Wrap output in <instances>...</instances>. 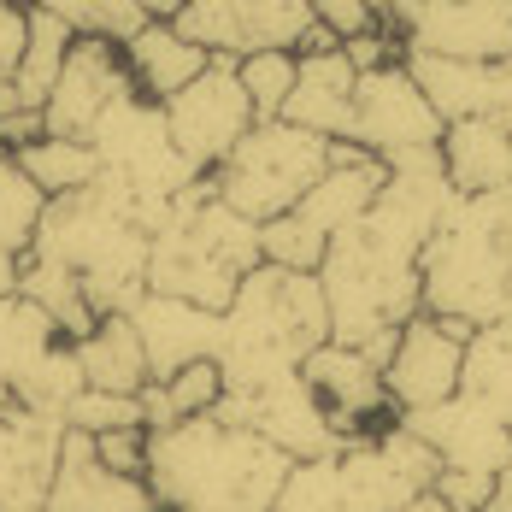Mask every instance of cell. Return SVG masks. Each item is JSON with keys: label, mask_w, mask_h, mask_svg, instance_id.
Segmentation results:
<instances>
[{"label": "cell", "mask_w": 512, "mask_h": 512, "mask_svg": "<svg viewBox=\"0 0 512 512\" xmlns=\"http://www.w3.org/2000/svg\"><path fill=\"white\" fill-rule=\"evenodd\" d=\"M454 189L436 148H407L383 159V189L318 259V295L330 318V342L365 348L383 330L418 318V254L448 212Z\"/></svg>", "instance_id": "1"}, {"label": "cell", "mask_w": 512, "mask_h": 512, "mask_svg": "<svg viewBox=\"0 0 512 512\" xmlns=\"http://www.w3.org/2000/svg\"><path fill=\"white\" fill-rule=\"evenodd\" d=\"M295 460L277 454L254 430H230L218 418H177L148 430V495L159 512H271Z\"/></svg>", "instance_id": "2"}, {"label": "cell", "mask_w": 512, "mask_h": 512, "mask_svg": "<svg viewBox=\"0 0 512 512\" xmlns=\"http://www.w3.org/2000/svg\"><path fill=\"white\" fill-rule=\"evenodd\" d=\"M418 312L460 330L512 318V183L448 201L418 254Z\"/></svg>", "instance_id": "3"}, {"label": "cell", "mask_w": 512, "mask_h": 512, "mask_svg": "<svg viewBox=\"0 0 512 512\" xmlns=\"http://www.w3.org/2000/svg\"><path fill=\"white\" fill-rule=\"evenodd\" d=\"M330 342V318H324V295L318 277L307 271H277L259 259L242 277L236 301L218 312V377L224 395H259L277 377H289L312 348Z\"/></svg>", "instance_id": "4"}, {"label": "cell", "mask_w": 512, "mask_h": 512, "mask_svg": "<svg viewBox=\"0 0 512 512\" xmlns=\"http://www.w3.org/2000/svg\"><path fill=\"white\" fill-rule=\"evenodd\" d=\"M30 259H53L77 277L83 301L95 318H124L148 295V236L124 218V206L112 201L101 177L83 195L48 201Z\"/></svg>", "instance_id": "5"}, {"label": "cell", "mask_w": 512, "mask_h": 512, "mask_svg": "<svg viewBox=\"0 0 512 512\" xmlns=\"http://www.w3.org/2000/svg\"><path fill=\"white\" fill-rule=\"evenodd\" d=\"M259 265V224L236 218L212 189L183 195L177 212L148 236V295H171L201 312H224L242 277Z\"/></svg>", "instance_id": "6"}, {"label": "cell", "mask_w": 512, "mask_h": 512, "mask_svg": "<svg viewBox=\"0 0 512 512\" xmlns=\"http://www.w3.org/2000/svg\"><path fill=\"white\" fill-rule=\"evenodd\" d=\"M324 171H330V142L283 124V118H271V124H254L230 148V159L206 177V189H212V201H224L236 218L271 224V218H283L289 206L301 201Z\"/></svg>", "instance_id": "7"}, {"label": "cell", "mask_w": 512, "mask_h": 512, "mask_svg": "<svg viewBox=\"0 0 512 512\" xmlns=\"http://www.w3.org/2000/svg\"><path fill=\"white\" fill-rule=\"evenodd\" d=\"M159 112H165V130H171V148L201 177H212L230 159V148L254 130V106L236 83V59H212L201 77L189 89H177Z\"/></svg>", "instance_id": "8"}, {"label": "cell", "mask_w": 512, "mask_h": 512, "mask_svg": "<svg viewBox=\"0 0 512 512\" xmlns=\"http://www.w3.org/2000/svg\"><path fill=\"white\" fill-rule=\"evenodd\" d=\"M342 142H354L359 154L371 159L407 154V148H436L442 142V118L418 95L407 65L389 59V65L365 71L354 83V112H348V136Z\"/></svg>", "instance_id": "9"}, {"label": "cell", "mask_w": 512, "mask_h": 512, "mask_svg": "<svg viewBox=\"0 0 512 512\" xmlns=\"http://www.w3.org/2000/svg\"><path fill=\"white\" fill-rule=\"evenodd\" d=\"M177 30L212 59H248L265 48H301L312 30L307 0H189L177 12Z\"/></svg>", "instance_id": "10"}, {"label": "cell", "mask_w": 512, "mask_h": 512, "mask_svg": "<svg viewBox=\"0 0 512 512\" xmlns=\"http://www.w3.org/2000/svg\"><path fill=\"white\" fill-rule=\"evenodd\" d=\"M295 371H301V383L312 389V401L324 407V418L336 424L342 448L348 442H371V436H383V430L401 424V412L389 407V395H383V371L359 354V348L324 342Z\"/></svg>", "instance_id": "11"}, {"label": "cell", "mask_w": 512, "mask_h": 512, "mask_svg": "<svg viewBox=\"0 0 512 512\" xmlns=\"http://www.w3.org/2000/svg\"><path fill=\"white\" fill-rule=\"evenodd\" d=\"M465 336L460 324L448 318H407L395 330V354L383 365V395L395 412H424L442 407L460 395V359H465Z\"/></svg>", "instance_id": "12"}, {"label": "cell", "mask_w": 512, "mask_h": 512, "mask_svg": "<svg viewBox=\"0 0 512 512\" xmlns=\"http://www.w3.org/2000/svg\"><path fill=\"white\" fill-rule=\"evenodd\" d=\"M136 95L130 71H124V53L112 42H95V36H77L59 77H53V95L42 101V130L48 136H65V142H89L95 124H101L112 106Z\"/></svg>", "instance_id": "13"}, {"label": "cell", "mask_w": 512, "mask_h": 512, "mask_svg": "<svg viewBox=\"0 0 512 512\" xmlns=\"http://www.w3.org/2000/svg\"><path fill=\"white\" fill-rule=\"evenodd\" d=\"M401 53L430 59H512V0H424L395 30Z\"/></svg>", "instance_id": "14"}, {"label": "cell", "mask_w": 512, "mask_h": 512, "mask_svg": "<svg viewBox=\"0 0 512 512\" xmlns=\"http://www.w3.org/2000/svg\"><path fill=\"white\" fill-rule=\"evenodd\" d=\"M401 65L412 71L418 95L430 101V112L442 124H501L512 136V59H430V53H401Z\"/></svg>", "instance_id": "15"}, {"label": "cell", "mask_w": 512, "mask_h": 512, "mask_svg": "<svg viewBox=\"0 0 512 512\" xmlns=\"http://www.w3.org/2000/svg\"><path fill=\"white\" fill-rule=\"evenodd\" d=\"M401 430H407V436H418V442L442 460V471L495 477V471L512 460L507 424L483 407V401H471V395H454V401L424 407V412H401Z\"/></svg>", "instance_id": "16"}, {"label": "cell", "mask_w": 512, "mask_h": 512, "mask_svg": "<svg viewBox=\"0 0 512 512\" xmlns=\"http://www.w3.org/2000/svg\"><path fill=\"white\" fill-rule=\"evenodd\" d=\"M65 424L24 407H0V512H42L59 465Z\"/></svg>", "instance_id": "17"}, {"label": "cell", "mask_w": 512, "mask_h": 512, "mask_svg": "<svg viewBox=\"0 0 512 512\" xmlns=\"http://www.w3.org/2000/svg\"><path fill=\"white\" fill-rule=\"evenodd\" d=\"M124 318L148 354V383H165L171 371L218 354V312H201L189 301H171V295H142Z\"/></svg>", "instance_id": "18"}, {"label": "cell", "mask_w": 512, "mask_h": 512, "mask_svg": "<svg viewBox=\"0 0 512 512\" xmlns=\"http://www.w3.org/2000/svg\"><path fill=\"white\" fill-rule=\"evenodd\" d=\"M42 512H159L142 477H118L95 460V442L65 430Z\"/></svg>", "instance_id": "19"}, {"label": "cell", "mask_w": 512, "mask_h": 512, "mask_svg": "<svg viewBox=\"0 0 512 512\" xmlns=\"http://www.w3.org/2000/svg\"><path fill=\"white\" fill-rule=\"evenodd\" d=\"M377 189H383V159L359 154L354 142H330V171L289 206V218L307 224L318 242H330V236H342L359 212L377 201Z\"/></svg>", "instance_id": "20"}, {"label": "cell", "mask_w": 512, "mask_h": 512, "mask_svg": "<svg viewBox=\"0 0 512 512\" xmlns=\"http://www.w3.org/2000/svg\"><path fill=\"white\" fill-rule=\"evenodd\" d=\"M354 83L359 71L342 59V48L324 53H295V89L283 101V124L324 136V142H342L348 136V112H354Z\"/></svg>", "instance_id": "21"}, {"label": "cell", "mask_w": 512, "mask_h": 512, "mask_svg": "<svg viewBox=\"0 0 512 512\" xmlns=\"http://www.w3.org/2000/svg\"><path fill=\"white\" fill-rule=\"evenodd\" d=\"M118 53H124V71H130V83H136V95L154 101V106H165L177 89H189L206 65H212V53L195 48L177 24H154V18H148Z\"/></svg>", "instance_id": "22"}, {"label": "cell", "mask_w": 512, "mask_h": 512, "mask_svg": "<svg viewBox=\"0 0 512 512\" xmlns=\"http://www.w3.org/2000/svg\"><path fill=\"white\" fill-rule=\"evenodd\" d=\"M436 154H442V177L454 195H489L512 183V136L501 124H483V118L442 124Z\"/></svg>", "instance_id": "23"}, {"label": "cell", "mask_w": 512, "mask_h": 512, "mask_svg": "<svg viewBox=\"0 0 512 512\" xmlns=\"http://www.w3.org/2000/svg\"><path fill=\"white\" fill-rule=\"evenodd\" d=\"M77 371H83V389H101V395H142L148 389V354L130 330V318H101L83 342H71Z\"/></svg>", "instance_id": "24"}, {"label": "cell", "mask_w": 512, "mask_h": 512, "mask_svg": "<svg viewBox=\"0 0 512 512\" xmlns=\"http://www.w3.org/2000/svg\"><path fill=\"white\" fill-rule=\"evenodd\" d=\"M59 342H65L59 324H53L36 301H24V295H0V407L12 401V389H18V383H24V377H30Z\"/></svg>", "instance_id": "25"}, {"label": "cell", "mask_w": 512, "mask_h": 512, "mask_svg": "<svg viewBox=\"0 0 512 512\" xmlns=\"http://www.w3.org/2000/svg\"><path fill=\"white\" fill-rule=\"evenodd\" d=\"M460 395L483 401V407L507 424V436H512V318L483 324V330H471V336H465Z\"/></svg>", "instance_id": "26"}, {"label": "cell", "mask_w": 512, "mask_h": 512, "mask_svg": "<svg viewBox=\"0 0 512 512\" xmlns=\"http://www.w3.org/2000/svg\"><path fill=\"white\" fill-rule=\"evenodd\" d=\"M71 30L42 12V6H30L24 0V53H18V65H12V89H18V106L24 112H42V101L53 95V77H59V65H65V53H71Z\"/></svg>", "instance_id": "27"}, {"label": "cell", "mask_w": 512, "mask_h": 512, "mask_svg": "<svg viewBox=\"0 0 512 512\" xmlns=\"http://www.w3.org/2000/svg\"><path fill=\"white\" fill-rule=\"evenodd\" d=\"M12 295H24V301H36V307L48 312L53 324H59V336L65 342H83L101 318L89 312V301H83V289H77V277L65 271V265H53V259H18V289Z\"/></svg>", "instance_id": "28"}, {"label": "cell", "mask_w": 512, "mask_h": 512, "mask_svg": "<svg viewBox=\"0 0 512 512\" xmlns=\"http://www.w3.org/2000/svg\"><path fill=\"white\" fill-rule=\"evenodd\" d=\"M18 171L48 195V201H65V195H83L95 177H101V159L89 142H65V136H36L30 148H18Z\"/></svg>", "instance_id": "29"}, {"label": "cell", "mask_w": 512, "mask_h": 512, "mask_svg": "<svg viewBox=\"0 0 512 512\" xmlns=\"http://www.w3.org/2000/svg\"><path fill=\"white\" fill-rule=\"evenodd\" d=\"M336 454H342V448H336ZM336 454L295 465V471H289V483L277 489L271 512H377L354 489V477L342 471V460H336Z\"/></svg>", "instance_id": "30"}, {"label": "cell", "mask_w": 512, "mask_h": 512, "mask_svg": "<svg viewBox=\"0 0 512 512\" xmlns=\"http://www.w3.org/2000/svg\"><path fill=\"white\" fill-rule=\"evenodd\" d=\"M30 6L53 12L71 36H95V42H112V48H124L148 24L136 0H30Z\"/></svg>", "instance_id": "31"}, {"label": "cell", "mask_w": 512, "mask_h": 512, "mask_svg": "<svg viewBox=\"0 0 512 512\" xmlns=\"http://www.w3.org/2000/svg\"><path fill=\"white\" fill-rule=\"evenodd\" d=\"M42 212H48V195H42V189L18 171V159L0 154V248H6L12 259L30 254Z\"/></svg>", "instance_id": "32"}, {"label": "cell", "mask_w": 512, "mask_h": 512, "mask_svg": "<svg viewBox=\"0 0 512 512\" xmlns=\"http://www.w3.org/2000/svg\"><path fill=\"white\" fill-rule=\"evenodd\" d=\"M236 83H242V95L254 106V124H271L283 112V101H289V89H295V53L265 48V53L236 59Z\"/></svg>", "instance_id": "33"}, {"label": "cell", "mask_w": 512, "mask_h": 512, "mask_svg": "<svg viewBox=\"0 0 512 512\" xmlns=\"http://www.w3.org/2000/svg\"><path fill=\"white\" fill-rule=\"evenodd\" d=\"M65 430H77V436L142 430V407H136V395H101V389H83V395L65 407Z\"/></svg>", "instance_id": "34"}, {"label": "cell", "mask_w": 512, "mask_h": 512, "mask_svg": "<svg viewBox=\"0 0 512 512\" xmlns=\"http://www.w3.org/2000/svg\"><path fill=\"white\" fill-rule=\"evenodd\" d=\"M159 395H165L171 418H206V412L218 407V395H224V377H218L212 359H195V365L171 371V377L159 383Z\"/></svg>", "instance_id": "35"}, {"label": "cell", "mask_w": 512, "mask_h": 512, "mask_svg": "<svg viewBox=\"0 0 512 512\" xmlns=\"http://www.w3.org/2000/svg\"><path fill=\"white\" fill-rule=\"evenodd\" d=\"M95 442V460L118 477H142L148 471V430H106V436H89Z\"/></svg>", "instance_id": "36"}, {"label": "cell", "mask_w": 512, "mask_h": 512, "mask_svg": "<svg viewBox=\"0 0 512 512\" xmlns=\"http://www.w3.org/2000/svg\"><path fill=\"white\" fill-rule=\"evenodd\" d=\"M312 24L318 30H330L336 36V48L342 42H354V36H365V30H377V18H371V6L365 0H307Z\"/></svg>", "instance_id": "37"}, {"label": "cell", "mask_w": 512, "mask_h": 512, "mask_svg": "<svg viewBox=\"0 0 512 512\" xmlns=\"http://www.w3.org/2000/svg\"><path fill=\"white\" fill-rule=\"evenodd\" d=\"M430 495H436L448 512H483V501H489V477H471V471H436Z\"/></svg>", "instance_id": "38"}, {"label": "cell", "mask_w": 512, "mask_h": 512, "mask_svg": "<svg viewBox=\"0 0 512 512\" xmlns=\"http://www.w3.org/2000/svg\"><path fill=\"white\" fill-rule=\"evenodd\" d=\"M342 59H348L359 77H365V71H377V65H389V59H401V42H395V36L377 24V30L354 36V42H342Z\"/></svg>", "instance_id": "39"}, {"label": "cell", "mask_w": 512, "mask_h": 512, "mask_svg": "<svg viewBox=\"0 0 512 512\" xmlns=\"http://www.w3.org/2000/svg\"><path fill=\"white\" fill-rule=\"evenodd\" d=\"M24 53V0H0V71H12Z\"/></svg>", "instance_id": "40"}, {"label": "cell", "mask_w": 512, "mask_h": 512, "mask_svg": "<svg viewBox=\"0 0 512 512\" xmlns=\"http://www.w3.org/2000/svg\"><path fill=\"white\" fill-rule=\"evenodd\" d=\"M365 6H371V18L395 36V30H401V18H407L412 6H424V0H365Z\"/></svg>", "instance_id": "41"}, {"label": "cell", "mask_w": 512, "mask_h": 512, "mask_svg": "<svg viewBox=\"0 0 512 512\" xmlns=\"http://www.w3.org/2000/svg\"><path fill=\"white\" fill-rule=\"evenodd\" d=\"M483 512H512V460L489 477V501H483Z\"/></svg>", "instance_id": "42"}, {"label": "cell", "mask_w": 512, "mask_h": 512, "mask_svg": "<svg viewBox=\"0 0 512 512\" xmlns=\"http://www.w3.org/2000/svg\"><path fill=\"white\" fill-rule=\"evenodd\" d=\"M142 6V18H154V24H177V12L189 6V0H136Z\"/></svg>", "instance_id": "43"}, {"label": "cell", "mask_w": 512, "mask_h": 512, "mask_svg": "<svg viewBox=\"0 0 512 512\" xmlns=\"http://www.w3.org/2000/svg\"><path fill=\"white\" fill-rule=\"evenodd\" d=\"M12 289H18V259L0 248V295H12Z\"/></svg>", "instance_id": "44"}, {"label": "cell", "mask_w": 512, "mask_h": 512, "mask_svg": "<svg viewBox=\"0 0 512 512\" xmlns=\"http://www.w3.org/2000/svg\"><path fill=\"white\" fill-rule=\"evenodd\" d=\"M395 512H448V507H442V501H436V495H412L407 507H395Z\"/></svg>", "instance_id": "45"}]
</instances>
